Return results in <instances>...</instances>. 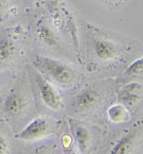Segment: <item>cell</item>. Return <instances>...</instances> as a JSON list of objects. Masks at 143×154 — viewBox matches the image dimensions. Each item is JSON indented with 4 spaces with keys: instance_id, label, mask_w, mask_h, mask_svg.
<instances>
[{
    "instance_id": "obj_2",
    "label": "cell",
    "mask_w": 143,
    "mask_h": 154,
    "mask_svg": "<svg viewBox=\"0 0 143 154\" xmlns=\"http://www.w3.org/2000/svg\"><path fill=\"white\" fill-rule=\"evenodd\" d=\"M115 82L111 79L98 85L88 86L77 94L72 101L70 109L72 113H88L98 109L114 97Z\"/></svg>"
},
{
    "instance_id": "obj_8",
    "label": "cell",
    "mask_w": 143,
    "mask_h": 154,
    "mask_svg": "<svg viewBox=\"0 0 143 154\" xmlns=\"http://www.w3.org/2000/svg\"><path fill=\"white\" fill-rule=\"evenodd\" d=\"M27 107L26 98L19 92H13L6 98L4 109L9 116H17L23 113Z\"/></svg>"
},
{
    "instance_id": "obj_11",
    "label": "cell",
    "mask_w": 143,
    "mask_h": 154,
    "mask_svg": "<svg viewBox=\"0 0 143 154\" xmlns=\"http://www.w3.org/2000/svg\"><path fill=\"white\" fill-rule=\"evenodd\" d=\"M38 33H39L40 39L45 45L52 47V48H57L59 45L57 36H56L53 31L45 24L40 25L38 29Z\"/></svg>"
},
{
    "instance_id": "obj_5",
    "label": "cell",
    "mask_w": 143,
    "mask_h": 154,
    "mask_svg": "<svg viewBox=\"0 0 143 154\" xmlns=\"http://www.w3.org/2000/svg\"><path fill=\"white\" fill-rule=\"evenodd\" d=\"M51 131V128L46 119H36L19 132L16 137L24 140H36L47 136Z\"/></svg>"
},
{
    "instance_id": "obj_3",
    "label": "cell",
    "mask_w": 143,
    "mask_h": 154,
    "mask_svg": "<svg viewBox=\"0 0 143 154\" xmlns=\"http://www.w3.org/2000/svg\"><path fill=\"white\" fill-rule=\"evenodd\" d=\"M33 63L39 70L60 84H71L76 78L75 71L58 60L36 55Z\"/></svg>"
},
{
    "instance_id": "obj_7",
    "label": "cell",
    "mask_w": 143,
    "mask_h": 154,
    "mask_svg": "<svg viewBox=\"0 0 143 154\" xmlns=\"http://www.w3.org/2000/svg\"><path fill=\"white\" fill-rule=\"evenodd\" d=\"M69 125L72 134L74 136V139L76 140L80 152H86L89 148L92 140L89 130L83 125L72 119L69 120Z\"/></svg>"
},
{
    "instance_id": "obj_14",
    "label": "cell",
    "mask_w": 143,
    "mask_h": 154,
    "mask_svg": "<svg viewBox=\"0 0 143 154\" xmlns=\"http://www.w3.org/2000/svg\"><path fill=\"white\" fill-rule=\"evenodd\" d=\"M101 1H103L111 6H120L122 4H124L125 2H126V0H101Z\"/></svg>"
},
{
    "instance_id": "obj_1",
    "label": "cell",
    "mask_w": 143,
    "mask_h": 154,
    "mask_svg": "<svg viewBox=\"0 0 143 154\" xmlns=\"http://www.w3.org/2000/svg\"><path fill=\"white\" fill-rule=\"evenodd\" d=\"M97 31L98 35L93 38L92 42L93 56L108 71L120 68L141 49L138 42L126 36H118L109 31Z\"/></svg>"
},
{
    "instance_id": "obj_10",
    "label": "cell",
    "mask_w": 143,
    "mask_h": 154,
    "mask_svg": "<svg viewBox=\"0 0 143 154\" xmlns=\"http://www.w3.org/2000/svg\"><path fill=\"white\" fill-rule=\"evenodd\" d=\"M143 79V58L134 61L125 69L121 80L123 82H130L133 80Z\"/></svg>"
},
{
    "instance_id": "obj_15",
    "label": "cell",
    "mask_w": 143,
    "mask_h": 154,
    "mask_svg": "<svg viewBox=\"0 0 143 154\" xmlns=\"http://www.w3.org/2000/svg\"><path fill=\"white\" fill-rule=\"evenodd\" d=\"M9 0H0V14H2L7 7Z\"/></svg>"
},
{
    "instance_id": "obj_9",
    "label": "cell",
    "mask_w": 143,
    "mask_h": 154,
    "mask_svg": "<svg viewBox=\"0 0 143 154\" xmlns=\"http://www.w3.org/2000/svg\"><path fill=\"white\" fill-rule=\"evenodd\" d=\"M16 47L12 40L3 37L0 39V63H9L16 55Z\"/></svg>"
},
{
    "instance_id": "obj_12",
    "label": "cell",
    "mask_w": 143,
    "mask_h": 154,
    "mask_svg": "<svg viewBox=\"0 0 143 154\" xmlns=\"http://www.w3.org/2000/svg\"><path fill=\"white\" fill-rule=\"evenodd\" d=\"M109 116L112 122H125L128 118V111L124 105H114L109 109Z\"/></svg>"
},
{
    "instance_id": "obj_6",
    "label": "cell",
    "mask_w": 143,
    "mask_h": 154,
    "mask_svg": "<svg viewBox=\"0 0 143 154\" xmlns=\"http://www.w3.org/2000/svg\"><path fill=\"white\" fill-rule=\"evenodd\" d=\"M119 91V98L125 107H133L143 97V86L138 82H128Z\"/></svg>"
},
{
    "instance_id": "obj_13",
    "label": "cell",
    "mask_w": 143,
    "mask_h": 154,
    "mask_svg": "<svg viewBox=\"0 0 143 154\" xmlns=\"http://www.w3.org/2000/svg\"><path fill=\"white\" fill-rule=\"evenodd\" d=\"M8 149H9V146H8L7 140H5L4 137L0 136V154L7 153Z\"/></svg>"
},
{
    "instance_id": "obj_4",
    "label": "cell",
    "mask_w": 143,
    "mask_h": 154,
    "mask_svg": "<svg viewBox=\"0 0 143 154\" xmlns=\"http://www.w3.org/2000/svg\"><path fill=\"white\" fill-rule=\"evenodd\" d=\"M32 78L36 83L40 98L46 107L52 110H58L62 106V100L57 91L44 77L36 70H31Z\"/></svg>"
}]
</instances>
